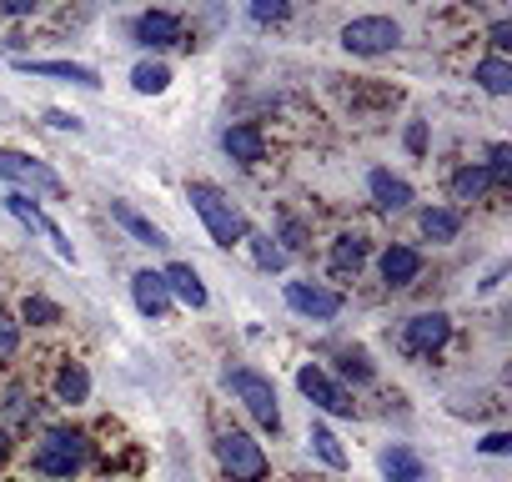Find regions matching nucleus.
<instances>
[{"instance_id":"a878e982","label":"nucleus","mask_w":512,"mask_h":482,"mask_svg":"<svg viewBox=\"0 0 512 482\" xmlns=\"http://www.w3.org/2000/svg\"><path fill=\"white\" fill-rule=\"evenodd\" d=\"M312 447H317V457L327 462V467H347V452H342V442L332 437V427H312Z\"/></svg>"},{"instance_id":"2eb2a0df","label":"nucleus","mask_w":512,"mask_h":482,"mask_svg":"<svg viewBox=\"0 0 512 482\" xmlns=\"http://www.w3.org/2000/svg\"><path fill=\"white\" fill-rule=\"evenodd\" d=\"M382 477L387 482H427V462L412 447H387L382 452Z\"/></svg>"},{"instance_id":"6e6552de","label":"nucleus","mask_w":512,"mask_h":482,"mask_svg":"<svg viewBox=\"0 0 512 482\" xmlns=\"http://www.w3.org/2000/svg\"><path fill=\"white\" fill-rule=\"evenodd\" d=\"M287 307L302 312V317H317V322H332L342 312V297L317 287V282H287Z\"/></svg>"},{"instance_id":"20e7f679","label":"nucleus","mask_w":512,"mask_h":482,"mask_svg":"<svg viewBox=\"0 0 512 482\" xmlns=\"http://www.w3.org/2000/svg\"><path fill=\"white\" fill-rule=\"evenodd\" d=\"M226 392L241 397V407L262 422V427H282V407H277V387L262 377V372H226Z\"/></svg>"},{"instance_id":"dca6fc26","label":"nucleus","mask_w":512,"mask_h":482,"mask_svg":"<svg viewBox=\"0 0 512 482\" xmlns=\"http://www.w3.org/2000/svg\"><path fill=\"white\" fill-rule=\"evenodd\" d=\"M111 216H116V221H121V226H126L136 241H141V247H166V231H161L156 221H146L136 206H126V201H111Z\"/></svg>"},{"instance_id":"2f4dec72","label":"nucleus","mask_w":512,"mask_h":482,"mask_svg":"<svg viewBox=\"0 0 512 482\" xmlns=\"http://www.w3.org/2000/svg\"><path fill=\"white\" fill-rule=\"evenodd\" d=\"M407 151H412V156H422V151H427V126H422V121H412V126H407Z\"/></svg>"},{"instance_id":"f257e3e1","label":"nucleus","mask_w":512,"mask_h":482,"mask_svg":"<svg viewBox=\"0 0 512 482\" xmlns=\"http://www.w3.org/2000/svg\"><path fill=\"white\" fill-rule=\"evenodd\" d=\"M186 201H191L196 216L206 221V231H211L216 247H241V241H246V216H241L211 181H191V186H186Z\"/></svg>"},{"instance_id":"9d476101","label":"nucleus","mask_w":512,"mask_h":482,"mask_svg":"<svg viewBox=\"0 0 512 482\" xmlns=\"http://www.w3.org/2000/svg\"><path fill=\"white\" fill-rule=\"evenodd\" d=\"M221 146H226V156L241 161V166H256V161L267 156V136H262V126H256V121H236V126H226Z\"/></svg>"},{"instance_id":"473e14b6","label":"nucleus","mask_w":512,"mask_h":482,"mask_svg":"<svg viewBox=\"0 0 512 482\" xmlns=\"http://www.w3.org/2000/svg\"><path fill=\"white\" fill-rule=\"evenodd\" d=\"M507 447H512V437H507V432H487V437H482V452H487V457H502Z\"/></svg>"},{"instance_id":"cd10ccee","label":"nucleus","mask_w":512,"mask_h":482,"mask_svg":"<svg viewBox=\"0 0 512 482\" xmlns=\"http://www.w3.org/2000/svg\"><path fill=\"white\" fill-rule=\"evenodd\" d=\"M16 347H21V322L11 312H0V357H16Z\"/></svg>"},{"instance_id":"0eeeda50","label":"nucleus","mask_w":512,"mask_h":482,"mask_svg":"<svg viewBox=\"0 0 512 482\" xmlns=\"http://www.w3.org/2000/svg\"><path fill=\"white\" fill-rule=\"evenodd\" d=\"M0 176L21 181V186H36V191H51V196L66 191V181H61L46 161H31V156H21V151H0Z\"/></svg>"},{"instance_id":"4c0bfd02","label":"nucleus","mask_w":512,"mask_h":482,"mask_svg":"<svg viewBox=\"0 0 512 482\" xmlns=\"http://www.w3.org/2000/svg\"><path fill=\"white\" fill-rule=\"evenodd\" d=\"M6 457H11V432L0 427V462H6Z\"/></svg>"},{"instance_id":"5701e85b","label":"nucleus","mask_w":512,"mask_h":482,"mask_svg":"<svg viewBox=\"0 0 512 482\" xmlns=\"http://www.w3.org/2000/svg\"><path fill=\"white\" fill-rule=\"evenodd\" d=\"M246 241H251L256 267H267V272H282V267H287V252L277 247V241H272L267 231H251V226H246Z\"/></svg>"},{"instance_id":"f8f14e48","label":"nucleus","mask_w":512,"mask_h":482,"mask_svg":"<svg viewBox=\"0 0 512 482\" xmlns=\"http://www.w3.org/2000/svg\"><path fill=\"white\" fill-rule=\"evenodd\" d=\"M422 272V252L417 247H387L382 252V282L387 287H412Z\"/></svg>"},{"instance_id":"aec40b11","label":"nucleus","mask_w":512,"mask_h":482,"mask_svg":"<svg viewBox=\"0 0 512 482\" xmlns=\"http://www.w3.org/2000/svg\"><path fill=\"white\" fill-rule=\"evenodd\" d=\"M472 81H477L487 96H507V91H512V66H507L502 56H487V61H477Z\"/></svg>"},{"instance_id":"f03ea898","label":"nucleus","mask_w":512,"mask_h":482,"mask_svg":"<svg viewBox=\"0 0 512 482\" xmlns=\"http://www.w3.org/2000/svg\"><path fill=\"white\" fill-rule=\"evenodd\" d=\"M31 467H36L41 477H76V472L86 467V437L71 432V427H51V432L41 437Z\"/></svg>"},{"instance_id":"e433bc0d","label":"nucleus","mask_w":512,"mask_h":482,"mask_svg":"<svg viewBox=\"0 0 512 482\" xmlns=\"http://www.w3.org/2000/svg\"><path fill=\"white\" fill-rule=\"evenodd\" d=\"M46 121H51V126H61V131H81V121H76V116H66V111H46Z\"/></svg>"},{"instance_id":"a211bd4d","label":"nucleus","mask_w":512,"mask_h":482,"mask_svg":"<svg viewBox=\"0 0 512 482\" xmlns=\"http://www.w3.org/2000/svg\"><path fill=\"white\" fill-rule=\"evenodd\" d=\"M21 71L31 76H56V81H76V86H101V76L91 66H76V61H16Z\"/></svg>"},{"instance_id":"f3484780","label":"nucleus","mask_w":512,"mask_h":482,"mask_svg":"<svg viewBox=\"0 0 512 482\" xmlns=\"http://www.w3.org/2000/svg\"><path fill=\"white\" fill-rule=\"evenodd\" d=\"M136 36H141L146 46H176V41H181V21H176L171 11H146V16L136 21Z\"/></svg>"},{"instance_id":"6ab92c4d","label":"nucleus","mask_w":512,"mask_h":482,"mask_svg":"<svg viewBox=\"0 0 512 482\" xmlns=\"http://www.w3.org/2000/svg\"><path fill=\"white\" fill-rule=\"evenodd\" d=\"M362 262H367V236H357V231H347V236H337L332 241V272L337 277H357L362 272Z\"/></svg>"},{"instance_id":"423d86ee","label":"nucleus","mask_w":512,"mask_h":482,"mask_svg":"<svg viewBox=\"0 0 512 482\" xmlns=\"http://www.w3.org/2000/svg\"><path fill=\"white\" fill-rule=\"evenodd\" d=\"M297 387H302V397H312L322 412H332V417H352V392L337 387L322 367H302V372H297Z\"/></svg>"},{"instance_id":"c756f323","label":"nucleus","mask_w":512,"mask_h":482,"mask_svg":"<svg viewBox=\"0 0 512 482\" xmlns=\"http://www.w3.org/2000/svg\"><path fill=\"white\" fill-rule=\"evenodd\" d=\"M487 176H492L497 186L512 176V146H492V166H487Z\"/></svg>"},{"instance_id":"72a5a7b5","label":"nucleus","mask_w":512,"mask_h":482,"mask_svg":"<svg viewBox=\"0 0 512 482\" xmlns=\"http://www.w3.org/2000/svg\"><path fill=\"white\" fill-rule=\"evenodd\" d=\"M6 412H11V417H26V412H31V407H26V387H11V392H6Z\"/></svg>"},{"instance_id":"ddd939ff","label":"nucleus","mask_w":512,"mask_h":482,"mask_svg":"<svg viewBox=\"0 0 512 482\" xmlns=\"http://www.w3.org/2000/svg\"><path fill=\"white\" fill-rule=\"evenodd\" d=\"M367 191H372V201H377L382 211L412 206V186H407L402 176H392V171H372V176H367Z\"/></svg>"},{"instance_id":"7ed1b4c3","label":"nucleus","mask_w":512,"mask_h":482,"mask_svg":"<svg viewBox=\"0 0 512 482\" xmlns=\"http://www.w3.org/2000/svg\"><path fill=\"white\" fill-rule=\"evenodd\" d=\"M216 457H221V467H226L231 482H262L267 467H272L267 452H262V442L246 437V432H221L216 437Z\"/></svg>"},{"instance_id":"c9c22d12","label":"nucleus","mask_w":512,"mask_h":482,"mask_svg":"<svg viewBox=\"0 0 512 482\" xmlns=\"http://www.w3.org/2000/svg\"><path fill=\"white\" fill-rule=\"evenodd\" d=\"M487 41H492L497 51H507V46H512V26H507V21H497V26L487 31Z\"/></svg>"},{"instance_id":"393cba45","label":"nucleus","mask_w":512,"mask_h":482,"mask_svg":"<svg viewBox=\"0 0 512 482\" xmlns=\"http://www.w3.org/2000/svg\"><path fill=\"white\" fill-rule=\"evenodd\" d=\"M487 186H492L487 166H462V171L452 176V196H457V201H477Z\"/></svg>"},{"instance_id":"c85d7f7f","label":"nucleus","mask_w":512,"mask_h":482,"mask_svg":"<svg viewBox=\"0 0 512 482\" xmlns=\"http://www.w3.org/2000/svg\"><path fill=\"white\" fill-rule=\"evenodd\" d=\"M287 11H292V0H251V16L256 21H287Z\"/></svg>"},{"instance_id":"4468645a","label":"nucleus","mask_w":512,"mask_h":482,"mask_svg":"<svg viewBox=\"0 0 512 482\" xmlns=\"http://www.w3.org/2000/svg\"><path fill=\"white\" fill-rule=\"evenodd\" d=\"M161 277H166V292L171 297H181L186 307H206V287H201V277H196L191 262H171Z\"/></svg>"},{"instance_id":"9b49d317","label":"nucleus","mask_w":512,"mask_h":482,"mask_svg":"<svg viewBox=\"0 0 512 482\" xmlns=\"http://www.w3.org/2000/svg\"><path fill=\"white\" fill-rule=\"evenodd\" d=\"M131 297H136V312L151 317V322H161L171 312V292H166V277L161 272H136L131 277Z\"/></svg>"},{"instance_id":"1a4fd4ad","label":"nucleus","mask_w":512,"mask_h":482,"mask_svg":"<svg viewBox=\"0 0 512 482\" xmlns=\"http://www.w3.org/2000/svg\"><path fill=\"white\" fill-rule=\"evenodd\" d=\"M452 337V317L447 312H417L407 322V352H437Z\"/></svg>"},{"instance_id":"f704fd0d","label":"nucleus","mask_w":512,"mask_h":482,"mask_svg":"<svg viewBox=\"0 0 512 482\" xmlns=\"http://www.w3.org/2000/svg\"><path fill=\"white\" fill-rule=\"evenodd\" d=\"M41 6V0H0V11H6V16H31Z\"/></svg>"},{"instance_id":"bb28decb","label":"nucleus","mask_w":512,"mask_h":482,"mask_svg":"<svg viewBox=\"0 0 512 482\" xmlns=\"http://www.w3.org/2000/svg\"><path fill=\"white\" fill-rule=\"evenodd\" d=\"M21 317H26L31 327H56V322H61V307L46 302V297H26V302H21Z\"/></svg>"},{"instance_id":"b1692460","label":"nucleus","mask_w":512,"mask_h":482,"mask_svg":"<svg viewBox=\"0 0 512 482\" xmlns=\"http://www.w3.org/2000/svg\"><path fill=\"white\" fill-rule=\"evenodd\" d=\"M131 86H136L141 96H161V91L171 86V71H166L161 61H141V66L131 71Z\"/></svg>"},{"instance_id":"7c9ffc66","label":"nucleus","mask_w":512,"mask_h":482,"mask_svg":"<svg viewBox=\"0 0 512 482\" xmlns=\"http://www.w3.org/2000/svg\"><path fill=\"white\" fill-rule=\"evenodd\" d=\"M342 372L357 377V382H367V377H372V362H367L362 352H342Z\"/></svg>"},{"instance_id":"39448f33","label":"nucleus","mask_w":512,"mask_h":482,"mask_svg":"<svg viewBox=\"0 0 512 482\" xmlns=\"http://www.w3.org/2000/svg\"><path fill=\"white\" fill-rule=\"evenodd\" d=\"M397 41H402V26L392 16H357L342 26V46L352 56H387Z\"/></svg>"},{"instance_id":"412c9836","label":"nucleus","mask_w":512,"mask_h":482,"mask_svg":"<svg viewBox=\"0 0 512 482\" xmlns=\"http://www.w3.org/2000/svg\"><path fill=\"white\" fill-rule=\"evenodd\" d=\"M457 231H462V216L452 206H427L422 211V236L427 241H452Z\"/></svg>"},{"instance_id":"4be33fe9","label":"nucleus","mask_w":512,"mask_h":482,"mask_svg":"<svg viewBox=\"0 0 512 482\" xmlns=\"http://www.w3.org/2000/svg\"><path fill=\"white\" fill-rule=\"evenodd\" d=\"M56 397H61V402H86V397H91V372H86L81 362L61 367V372H56Z\"/></svg>"}]
</instances>
